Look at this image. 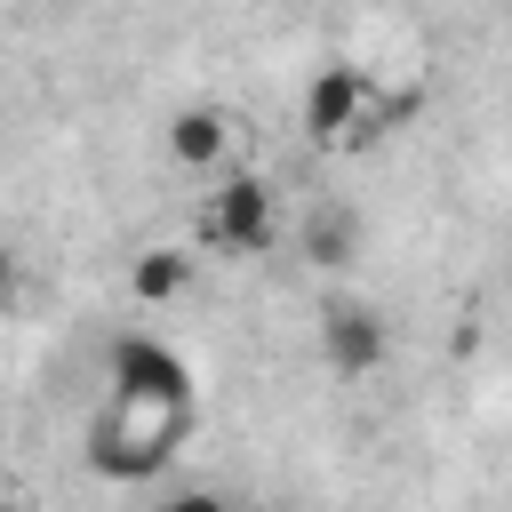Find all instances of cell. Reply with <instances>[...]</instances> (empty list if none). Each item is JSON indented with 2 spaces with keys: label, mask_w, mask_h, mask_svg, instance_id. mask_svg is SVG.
<instances>
[{
  "label": "cell",
  "mask_w": 512,
  "mask_h": 512,
  "mask_svg": "<svg viewBox=\"0 0 512 512\" xmlns=\"http://www.w3.org/2000/svg\"><path fill=\"white\" fill-rule=\"evenodd\" d=\"M112 400H120V408L184 416V408H192V368H184V352L160 344V336H120V344H112Z\"/></svg>",
  "instance_id": "obj_2"
},
{
  "label": "cell",
  "mask_w": 512,
  "mask_h": 512,
  "mask_svg": "<svg viewBox=\"0 0 512 512\" xmlns=\"http://www.w3.org/2000/svg\"><path fill=\"white\" fill-rule=\"evenodd\" d=\"M176 424L184 416H160V408H104L88 424V472L96 480H152L168 456H176Z\"/></svg>",
  "instance_id": "obj_1"
},
{
  "label": "cell",
  "mask_w": 512,
  "mask_h": 512,
  "mask_svg": "<svg viewBox=\"0 0 512 512\" xmlns=\"http://www.w3.org/2000/svg\"><path fill=\"white\" fill-rule=\"evenodd\" d=\"M16 296H24V272H16V248H8V240H0V312H8V304H16Z\"/></svg>",
  "instance_id": "obj_10"
},
{
  "label": "cell",
  "mask_w": 512,
  "mask_h": 512,
  "mask_svg": "<svg viewBox=\"0 0 512 512\" xmlns=\"http://www.w3.org/2000/svg\"><path fill=\"white\" fill-rule=\"evenodd\" d=\"M352 248H360V224H352L344 208H312V224H304V256H312V264H352Z\"/></svg>",
  "instance_id": "obj_8"
},
{
  "label": "cell",
  "mask_w": 512,
  "mask_h": 512,
  "mask_svg": "<svg viewBox=\"0 0 512 512\" xmlns=\"http://www.w3.org/2000/svg\"><path fill=\"white\" fill-rule=\"evenodd\" d=\"M224 144H232V128H224V112H208V104H192V112L168 120V160H176V168H216Z\"/></svg>",
  "instance_id": "obj_7"
},
{
  "label": "cell",
  "mask_w": 512,
  "mask_h": 512,
  "mask_svg": "<svg viewBox=\"0 0 512 512\" xmlns=\"http://www.w3.org/2000/svg\"><path fill=\"white\" fill-rule=\"evenodd\" d=\"M192 264L200 256L192 248H168V240L160 248H136L128 256V296L136 304H176V296H192Z\"/></svg>",
  "instance_id": "obj_6"
},
{
  "label": "cell",
  "mask_w": 512,
  "mask_h": 512,
  "mask_svg": "<svg viewBox=\"0 0 512 512\" xmlns=\"http://www.w3.org/2000/svg\"><path fill=\"white\" fill-rule=\"evenodd\" d=\"M368 72L360 64H320L312 72V88H304V128L320 136V144H344V136H360L368 128Z\"/></svg>",
  "instance_id": "obj_4"
},
{
  "label": "cell",
  "mask_w": 512,
  "mask_h": 512,
  "mask_svg": "<svg viewBox=\"0 0 512 512\" xmlns=\"http://www.w3.org/2000/svg\"><path fill=\"white\" fill-rule=\"evenodd\" d=\"M320 360L336 376H376L392 360V336L368 304H336V312H320Z\"/></svg>",
  "instance_id": "obj_5"
},
{
  "label": "cell",
  "mask_w": 512,
  "mask_h": 512,
  "mask_svg": "<svg viewBox=\"0 0 512 512\" xmlns=\"http://www.w3.org/2000/svg\"><path fill=\"white\" fill-rule=\"evenodd\" d=\"M152 512H232V504H224L216 488H176V496H160Z\"/></svg>",
  "instance_id": "obj_9"
},
{
  "label": "cell",
  "mask_w": 512,
  "mask_h": 512,
  "mask_svg": "<svg viewBox=\"0 0 512 512\" xmlns=\"http://www.w3.org/2000/svg\"><path fill=\"white\" fill-rule=\"evenodd\" d=\"M200 240L208 248H232V256H264L280 240V200L264 176H224L200 208Z\"/></svg>",
  "instance_id": "obj_3"
}]
</instances>
